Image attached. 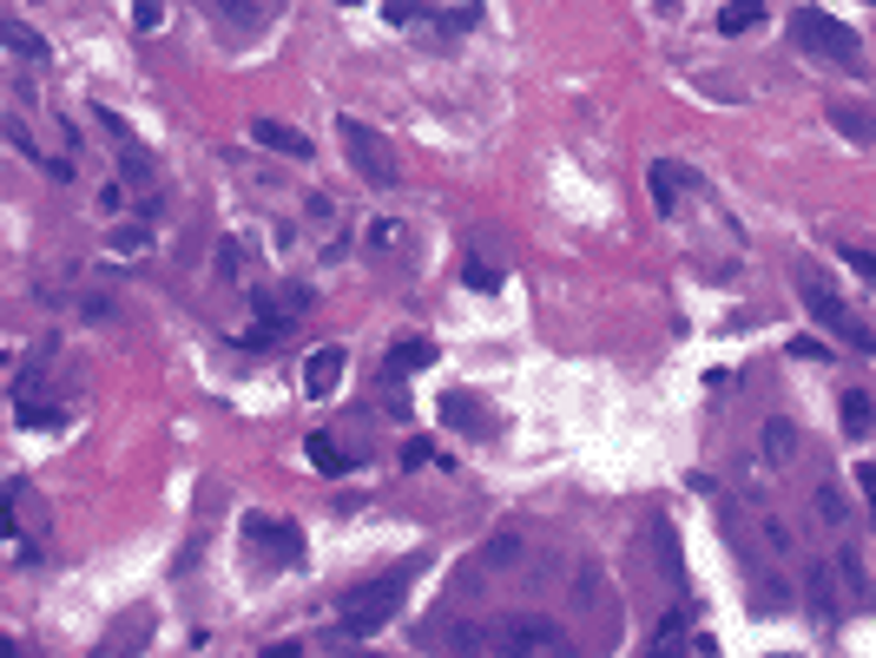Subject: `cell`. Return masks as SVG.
<instances>
[{"label":"cell","mask_w":876,"mask_h":658,"mask_svg":"<svg viewBox=\"0 0 876 658\" xmlns=\"http://www.w3.org/2000/svg\"><path fill=\"white\" fill-rule=\"evenodd\" d=\"M415 580H422V560H396L389 573H376V580L350 587V593H343V606H336V633H330V646L382 633V626L402 613V600H409V587H415Z\"/></svg>","instance_id":"1"},{"label":"cell","mask_w":876,"mask_h":658,"mask_svg":"<svg viewBox=\"0 0 876 658\" xmlns=\"http://www.w3.org/2000/svg\"><path fill=\"white\" fill-rule=\"evenodd\" d=\"M791 283H798V297H805V316H811L824 336L851 343L857 356H876V330L857 316V310H851V303H844V297H838V290H831V283H824V270H818V264H798V270H791Z\"/></svg>","instance_id":"2"},{"label":"cell","mask_w":876,"mask_h":658,"mask_svg":"<svg viewBox=\"0 0 876 658\" xmlns=\"http://www.w3.org/2000/svg\"><path fill=\"white\" fill-rule=\"evenodd\" d=\"M791 40H798L805 53L844 66V73H864V40H857V26H844V20H831V13H818V7H798V13H791Z\"/></svg>","instance_id":"3"},{"label":"cell","mask_w":876,"mask_h":658,"mask_svg":"<svg viewBox=\"0 0 876 658\" xmlns=\"http://www.w3.org/2000/svg\"><path fill=\"white\" fill-rule=\"evenodd\" d=\"M336 138H343V152H350V165H356V178H369L376 191H389L396 178H402V165H396V152H389V138L376 132V125H363V119H336Z\"/></svg>","instance_id":"4"},{"label":"cell","mask_w":876,"mask_h":658,"mask_svg":"<svg viewBox=\"0 0 876 658\" xmlns=\"http://www.w3.org/2000/svg\"><path fill=\"white\" fill-rule=\"evenodd\" d=\"M310 310V283H284L277 297H257V323L237 336L244 349H270V343H284L290 330H297V316Z\"/></svg>","instance_id":"5"},{"label":"cell","mask_w":876,"mask_h":658,"mask_svg":"<svg viewBox=\"0 0 876 658\" xmlns=\"http://www.w3.org/2000/svg\"><path fill=\"white\" fill-rule=\"evenodd\" d=\"M495 646H501V653H547V658H561V653H567V633H561V626H547V620H508V626L495 633Z\"/></svg>","instance_id":"6"},{"label":"cell","mask_w":876,"mask_h":658,"mask_svg":"<svg viewBox=\"0 0 876 658\" xmlns=\"http://www.w3.org/2000/svg\"><path fill=\"white\" fill-rule=\"evenodd\" d=\"M244 540L264 547L277 567H303V534H297L290 521H257V514H251V521H244Z\"/></svg>","instance_id":"7"},{"label":"cell","mask_w":876,"mask_h":658,"mask_svg":"<svg viewBox=\"0 0 876 658\" xmlns=\"http://www.w3.org/2000/svg\"><path fill=\"white\" fill-rule=\"evenodd\" d=\"M442 422H448L455 435H481V442L501 428V422H495V409H488L481 395H468V389H448V395H442Z\"/></svg>","instance_id":"8"},{"label":"cell","mask_w":876,"mask_h":658,"mask_svg":"<svg viewBox=\"0 0 876 658\" xmlns=\"http://www.w3.org/2000/svg\"><path fill=\"white\" fill-rule=\"evenodd\" d=\"M805 606L818 626H838V567L831 560H811L805 567Z\"/></svg>","instance_id":"9"},{"label":"cell","mask_w":876,"mask_h":658,"mask_svg":"<svg viewBox=\"0 0 876 658\" xmlns=\"http://www.w3.org/2000/svg\"><path fill=\"white\" fill-rule=\"evenodd\" d=\"M336 382H343V349H336V343H317V349L303 356V389L323 402V395H336Z\"/></svg>","instance_id":"10"},{"label":"cell","mask_w":876,"mask_h":658,"mask_svg":"<svg viewBox=\"0 0 876 658\" xmlns=\"http://www.w3.org/2000/svg\"><path fill=\"white\" fill-rule=\"evenodd\" d=\"M824 119H831L851 145H876V105H864V99H831Z\"/></svg>","instance_id":"11"},{"label":"cell","mask_w":876,"mask_h":658,"mask_svg":"<svg viewBox=\"0 0 876 658\" xmlns=\"http://www.w3.org/2000/svg\"><path fill=\"white\" fill-rule=\"evenodd\" d=\"M13 409H20V422H26V428H53V422H59V409L46 402V389H40V376H33V369L13 382Z\"/></svg>","instance_id":"12"},{"label":"cell","mask_w":876,"mask_h":658,"mask_svg":"<svg viewBox=\"0 0 876 658\" xmlns=\"http://www.w3.org/2000/svg\"><path fill=\"white\" fill-rule=\"evenodd\" d=\"M251 138H257V145H270V152H284V158H310V152H317V145H310L297 125H284V119H257V125H251Z\"/></svg>","instance_id":"13"},{"label":"cell","mask_w":876,"mask_h":658,"mask_svg":"<svg viewBox=\"0 0 876 658\" xmlns=\"http://www.w3.org/2000/svg\"><path fill=\"white\" fill-rule=\"evenodd\" d=\"M653 554H659V573L673 580V587H686V554H679V534H673V521L666 514H653Z\"/></svg>","instance_id":"14"},{"label":"cell","mask_w":876,"mask_h":658,"mask_svg":"<svg viewBox=\"0 0 876 658\" xmlns=\"http://www.w3.org/2000/svg\"><path fill=\"white\" fill-rule=\"evenodd\" d=\"M686 185H692V178H686V171H679L673 158H659V165H653V204H659L666 218L679 211V191H686Z\"/></svg>","instance_id":"15"},{"label":"cell","mask_w":876,"mask_h":658,"mask_svg":"<svg viewBox=\"0 0 876 658\" xmlns=\"http://www.w3.org/2000/svg\"><path fill=\"white\" fill-rule=\"evenodd\" d=\"M435 363V343L429 336H402L396 349H389V376H415V369H429Z\"/></svg>","instance_id":"16"},{"label":"cell","mask_w":876,"mask_h":658,"mask_svg":"<svg viewBox=\"0 0 876 658\" xmlns=\"http://www.w3.org/2000/svg\"><path fill=\"white\" fill-rule=\"evenodd\" d=\"M838 422H844V435H851V442H864V435L876 428V409H871V395H864V389H851V395L838 402Z\"/></svg>","instance_id":"17"},{"label":"cell","mask_w":876,"mask_h":658,"mask_svg":"<svg viewBox=\"0 0 876 658\" xmlns=\"http://www.w3.org/2000/svg\"><path fill=\"white\" fill-rule=\"evenodd\" d=\"M765 20V0H725L719 7V33H752Z\"/></svg>","instance_id":"18"},{"label":"cell","mask_w":876,"mask_h":658,"mask_svg":"<svg viewBox=\"0 0 876 658\" xmlns=\"http://www.w3.org/2000/svg\"><path fill=\"white\" fill-rule=\"evenodd\" d=\"M303 455H310V468H317V475H343V468H350V461H343V448H336L330 435H310V442H303Z\"/></svg>","instance_id":"19"},{"label":"cell","mask_w":876,"mask_h":658,"mask_svg":"<svg viewBox=\"0 0 876 658\" xmlns=\"http://www.w3.org/2000/svg\"><path fill=\"white\" fill-rule=\"evenodd\" d=\"M224 13H231L237 26H264V20L277 13V0H224Z\"/></svg>","instance_id":"20"},{"label":"cell","mask_w":876,"mask_h":658,"mask_svg":"<svg viewBox=\"0 0 876 658\" xmlns=\"http://www.w3.org/2000/svg\"><path fill=\"white\" fill-rule=\"evenodd\" d=\"M0 40H7V46H13L20 59H40V33H33V26H20V20H7V26H0Z\"/></svg>","instance_id":"21"},{"label":"cell","mask_w":876,"mask_h":658,"mask_svg":"<svg viewBox=\"0 0 876 658\" xmlns=\"http://www.w3.org/2000/svg\"><path fill=\"white\" fill-rule=\"evenodd\" d=\"M791 363H824L831 349H824V336H791V349H785Z\"/></svg>","instance_id":"22"},{"label":"cell","mask_w":876,"mask_h":658,"mask_svg":"<svg viewBox=\"0 0 876 658\" xmlns=\"http://www.w3.org/2000/svg\"><path fill=\"white\" fill-rule=\"evenodd\" d=\"M442 26H448V33H475V26H481V7H448Z\"/></svg>","instance_id":"23"},{"label":"cell","mask_w":876,"mask_h":658,"mask_svg":"<svg viewBox=\"0 0 876 658\" xmlns=\"http://www.w3.org/2000/svg\"><path fill=\"white\" fill-rule=\"evenodd\" d=\"M765 455H772V461L791 455V422H772V428H765Z\"/></svg>","instance_id":"24"},{"label":"cell","mask_w":876,"mask_h":658,"mask_svg":"<svg viewBox=\"0 0 876 658\" xmlns=\"http://www.w3.org/2000/svg\"><path fill=\"white\" fill-rule=\"evenodd\" d=\"M158 20H165V0H132V26L138 33H152Z\"/></svg>","instance_id":"25"},{"label":"cell","mask_w":876,"mask_h":658,"mask_svg":"<svg viewBox=\"0 0 876 658\" xmlns=\"http://www.w3.org/2000/svg\"><path fill=\"white\" fill-rule=\"evenodd\" d=\"M112 250L138 257V250H145V224H125V231H112Z\"/></svg>","instance_id":"26"},{"label":"cell","mask_w":876,"mask_h":658,"mask_svg":"<svg viewBox=\"0 0 876 658\" xmlns=\"http://www.w3.org/2000/svg\"><path fill=\"white\" fill-rule=\"evenodd\" d=\"M429 461H435V442H429V435H415V442L402 448V468H429Z\"/></svg>","instance_id":"27"},{"label":"cell","mask_w":876,"mask_h":658,"mask_svg":"<svg viewBox=\"0 0 876 658\" xmlns=\"http://www.w3.org/2000/svg\"><path fill=\"white\" fill-rule=\"evenodd\" d=\"M462 277H468L475 290H495V283H501V277H495V264H481V257H468V270H462Z\"/></svg>","instance_id":"28"},{"label":"cell","mask_w":876,"mask_h":658,"mask_svg":"<svg viewBox=\"0 0 876 658\" xmlns=\"http://www.w3.org/2000/svg\"><path fill=\"white\" fill-rule=\"evenodd\" d=\"M818 514H824V521H831V527H838V521H844V501H838V488H831V481H824V488H818Z\"/></svg>","instance_id":"29"},{"label":"cell","mask_w":876,"mask_h":658,"mask_svg":"<svg viewBox=\"0 0 876 658\" xmlns=\"http://www.w3.org/2000/svg\"><path fill=\"white\" fill-rule=\"evenodd\" d=\"M844 264H851L857 277H871V283H876V257H871V250H851V244H844Z\"/></svg>","instance_id":"30"},{"label":"cell","mask_w":876,"mask_h":658,"mask_svg":"<svg viewBox=\"0 0 876 658\" xmlns=\"http://www.w3.org/2000/svg\"><path fill=\"white\" fill-rule=\"evenodd\" d=\"M679 633H686V613H666V620H659V633H653V639H659V646H673V639H679Z\"/></svg>","instance_id":"31"},{"label":"cell","mask_w":876,"mask_h":658,"mask_svg":"<svg viewBox=\"0 0 876 658\" xmlns=\"http://www.w3.org/2000/svg\"><path fill=\"white\" fill-rule=\"evenodd\" d=\"M857 488H864V501H871V514H876V461H857Z\"/></svg>","instance_id":"32"},{"label":"cell","mask_w":876,"mask_h":658,"mask_svg":"<svg viewBox=\"0 0 876 658\" xmlns=\"http://www.w3.org/2000/svg\"><path fill=\"white\" fill-rule=\"evenodd\" d=\"M218 270H224V277H237V270H244V264H237V244H218Z\"/></svg>","instance_id":"33"},{"label":"cell","mask_w":876,"mask_h":658,"mask_svg":"<svg viewBox=\"0 0 876 658\" xmlns=\"http://www.w3.org/2000/svg\"><path fill=\"white\" fill-rule=\"evenodd\" d=\"M514 554H521V547H514V540H495V547H488V567H508V560H514Z\"/></svg>","instance_id":"34"},{"label":"cell","mask_w":876,"mask_h":658,"mask_svg":"<svg viewBox=\"0 0 876 658\" xmlns=\"http://www.w3.org/2000/svg\"><path fill=\"white\" fill-rule=\"evenodd\" d=\"M343 7H356V0H343Z\"/></svg>","instance_id":"35"}]
</instances>
